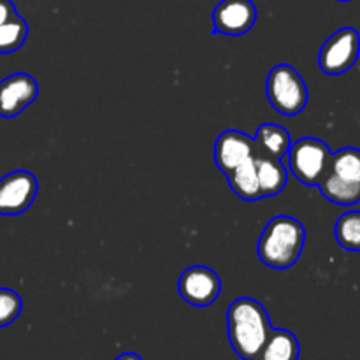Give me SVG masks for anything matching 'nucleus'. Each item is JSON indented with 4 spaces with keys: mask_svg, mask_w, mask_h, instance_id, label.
<instances>
[{
    "mask_svg": "<svg viewBox=\"0 0 360 360\" xmlns=\"http://www.w3.org/2000/svg\"><path fill=\"white\" fill-rule=\"evenodd\" d=\"M299 355L297 336L287 329H273L257 360H299Z\"/></svg>",
    "mask_w": 360,
    "mask_h": 360,
    "instance_id": "obj_14",
    "label": "nucleus"
},
{
    "mask_svg": "<svg viewBox=\"0 0 360 360\" xmlns=\"http://www.w3.org/2000/svg\"><path fill=\"white\" fill-rule=\"evenodd\" d=\"M340 2H350V0H340Z\"/></svg>",
    "mask_w": 360,
    "mask_h": 360,
    "instance_id": "obj_21",
    "label": "nucleus"
},
{
    "mask_svg": "<svg viewBox=\"0 0 360 360\" xmlns=\"http://www.w3.org/2000/svg\"><path fill=\"white\" fill-rule=\"evenodd\" d=\"M257 7L252 0H221L213 11V34L243 35L253 28Z\"/></svg>",
    "mask_w": 360,
    "mask_h": 360,
    "instance_id": "obj_9",
    "label": "nucleus"
},
{
    "mask_svg": "<svg viewBox=\"0 0 360 360\" xmlns=\"http://www.w3.org/2000/svg\"><path fill=\"white\" fill-rule=\"evenodd\" d=\"M320 192L338 206L360 202V150L343 148L330 157L327 174L320 181Z\"/></svg>",
    "mask_w": 360,
    "mask_h": 360,
    "instance_id": "obj_3",
    "label": "nucleus"
},
{
    "mask_svg": "<svg viewBox=\"0 0 360 360\" xmlns=\"http://www.w3.org/2000/svg\"><path fill=\"white\" fill-rule=\"evenodd\" d=\"M115 360H143V359H141L137 354H132V352H129V354L118 355V357H116Z\"/></svg>",
    "mask_w": 360,
    "mask_h": 360,
    "instance_id": "obj_20",
    "label": "nucleus"
},
{
    "mask_svg": "<svg viewBox=\"0 0 360 360\" xmlns=\"http://www.w3.org/2000/svg\"><path fill=\"white\" fill-rule=\"evenodd\" d=\"M306 243V231L294 217H274L259 239V259L273 269H288L301 259Z\"/></svg>",
    "mask_w": 360,
    "mask_h": 360,
    "instance_id": "obj_2",
    "label": "nucleus"
},
{
    "mask_svg": "<svg viewBox=\"0 0 360 360\" xmlns=\"http://www.w3.org/2000/svg\"><path fill=\"white\" fill-rule=\"evenodd\" d=\"M267 98L278 112L295 116L308 105V86L301 74L288 63H278L267 76Z\"/></svg>",
    "mask_w": 360,
    "mask_h": 360,
    "instance_id": "obj_4",
    "label": "nucleus"
},
{
    "mask_svg": "<svg viewBox=\"0 0 360 360\" xmlns=\"http://www.w3.org/2000/svg\"><path fill=\"white\" fill-rule=\"evenodd\" d=\"M253 141H255V153L280 158V160H283L292 146V137L288 130L281 125H274V123H262L257 129Z\"/></svg>",
    "mask_w": 360,
    "mask_h": 360,
    "instance_id": "obj_12",
    "label": "nucleus"
},
{
    "mask_svg": "<svg viewBox=\"0 0 360 360\" xmlns=\"http://www.w3.org/2000/svg\"><path fill=\"white\" fill-rule=\"evenodd\" d=\"M255 155V141L241 130H225L214 144V162L225 176Z\"/></svg>",
    "mask_w": 360,
    "mask_h": 360,
    "instance_id": "obj_11",
    "label": "nucleus"
},
{
    "mask_svg": "<svg viewBox=\"0 0 360 360\" xmlns=\"http://www.w3.org/2000/svg\"><path fill=\"white\" fill-rule=\"evenodd\" d=\"M333 151L327 143L316 137H302L295 141L285 155L287 167L301 183L308 186H319L330 165Z\"/></svg>",
    "mask_w": 360,
    "mask_h": 360,
    "instance_id": "obj_5",
    "label": "nucleus"
},
{
    "mask_svg": "<svg viewBox=\"0 0 360 360\" xmlns=\"http://www.w3.org/2000/svg\"><path fill=\"white\" fill-rule=\"evenodd\" d=\"M336 241L347 252H360V211H348L338 218Z\"/></svg>",
    "mask_w": 360,
    "mask_h": 360,
    "instance_id": "obj_16",
    "label": "nucleus"
},
{
    "mask_svg": "<svg viewBox=\"0 0 360 360\" xmlns=\"http://www.w3.org/2000/svg\"><path fill=\"white\" fill-rule=\"evenodd\" d=\"M267 309L252 297H239L229 306L227 334L232 350L241 360H257L269 338Z\"/></svg>",
    "mask_w": 360,
    "mask_h": 360,
    "instance_id": "obj_1",
    "label": "nucleus"
},
{
    "mask_svg": "<svg viewBox=\"0 0 360 360\" xmlns=\"http://www.w3.org/2000/svg\"><path fill=\"white\" fill-rule=\"evenodd\" d=\"M39 95V84L30 74L16 72L0 81V116L14 118Z\"/></svg>",
    "mask_w": 360,
    "mask_h": 360,
    "instance_id": "obj_10",
    "label": "nucleus"
},
{
    "mask_svg": "<svg viewBox=\"0 0 360 360\" xmlns=\"http://www.w3.org/2000/svg\"><path fill=\"white\" fill-rule=\"evenodd\" d=\"M360 55V35L355 28L345 27L334 32L319 53V65L329 76L348 72Z\"/></svg>",
    "mask_w": 360,
    "mask_h": 360,
    "instance_id": "obj_6",
    "label": "nucleus"
},
{
    "mask_svg": "<svg viewBox=\"0 0 360 360\" xmlns=\"http://www.w3.org/2000/svg\"><path fill=\"white\" fill-rule=\"evenodd\" d=\"M253 162H255L257 178H259L262 195L274 197L283 192L288 179V172L283 162L280 158L264 157V155L259 153L253 155Z\"/></svg>",
    "mask_w": 360,
    "mask_h": 360,
    "instance_id": "obj_13",
    "label": "nucleus"
},
{
    "mask_svg": "<svg viewBox=\"0 0 360 360\" xmlns=\"http://www.w3.org/2000/svg\"><path fill=\"white\" fill-rule=\"evenodd\" d=\"M178 292L185 302L195 308H207L218 299L221 281L213 269L206 266H192L181 273Z\"/></svg>",
    "mask_w": 360,
    "mask_h": 360,
    "instance_id": "obj_7",
    "label": "nucleus"
},
{
    "mask_svg": "<svg viewBox=\"0 0 360 360\" xmlns=\"http://www.w3.org/2000/svg\"><path fill=\"white\" fill-rule=\"evenodd\" d=\"M23 301L20 294L11 288H0V329L11 326L20 316Z\"/></svg>",
    "mask_w": 360,
    "mask_h": 360,
    "instance_id": "obj_18",
    "label": "nucleus"
},
{
    "mask_svg": "<svg viewBox=\"0 0 360 360\" xmlns=\"http://www.w3.org/2000/svg\"><path fill=\"white\" fill-rule=\"evenodd\" d=\"M28 37V25L20 14L0 25V55H9L20 49Z\"/></svg>",
    "mask_w": 360,
    "mask_h": 360,
    "instance_id": "obj_17",
    "label": "nucleus"
},
{
    "mask_svg": "<svg viewBox=\"0 0 360 360\" xmlns=\"http://www.w3.org/2000/svg\"><path fill=\"white\" fill-rule=\"evenodd\" d=\"M229 185H231L232 192L243 200L248 202H255V200L264 199L262 190H260L259 178H257V169L253 157L250 160L243 162L239 167H236L231 174H227Z\"/></svg>",
    "mask_w": 360,
    "mask_h": 360,
    "instance_id": "obj_15",
    "label": "nucleus"
},
{
    "mask_svg": "<svg viewBox=\"0 0 360 360\" xmlns=\"http://www.w3.org/2000/svg\"><path fill=\"white\" fill-rule=\"evenodd\" d=\"M39 183L28 171H14L0 179V214L14 217L32 206L37 195Z\"/></svg>",
    "mask_w": 360,
    "mask_h": 360,
    "instance_id": "obj_8",
    "label": "nucleus"
},
{
    "mask_svg": "<svg viewBox=\"0 0 360 360\" xmlns=\"http://www.w3.org/2000/svg\"><path fill=\"white\" fill-rule=\"evenodd\" d=\"M16 7H14L13 0H0V25L9 21L11 18L16 16Z\"/></svg>",
    "mask_w": 360,
    "mask_h": 360,
    "instance_id": "obj_19",
    "label": "nucleus"
}]
</instances>
